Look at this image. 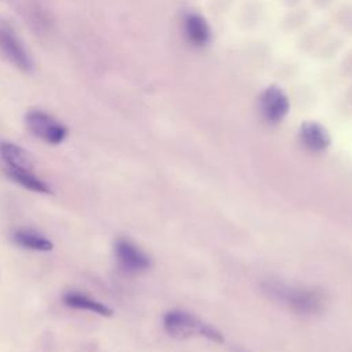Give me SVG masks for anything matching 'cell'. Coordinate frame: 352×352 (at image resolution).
Masks as SVG:
<instances>
[{"instance_id":"obj_8","label":"cell","mask_w":352,"mask_h":352,"mask_svg":"<svg viewBox=\"0 0 352 352\" xmlns=\"http://www.w3.org/2000/svg\"><path fill=\"white\" fill-rule=\"evenodd\" d=\"M301 144L311 153H322L330 144L329 132L318 122H304L300 129Z\"/></svg>"},{"instance_id":"obj_4","label":"cell","mask_w":352,"mask_h":352,"mask_svg":"<svg viewBox=\"0 0 352 352\" xmlns=\"http://www.w3.org/2000/svg\"><path fill=\"white\" fill-rule=\"evenodd\" d=\"M0 55L23 73H30L33 70L34 62L29 51L15 33L14 28L4 19H0Z\"/></svg>"},{"instance_id":"obj_9","label":"cell","mask_w":352,"mask_h":352,"mask_svg":"<svg viewBox=\"0 0 352 352\" xmlns=\"http://www.w3.org/2000/svg\"><path fill=\"white\" fill-rule=\"evenodd\" d=\"M62 302L73 309H82V311H89L94 312L96 315L109 318L113 315V309L109 308L107 305H104L103 302L82 294L80 292H66L62 296Z\"/></svg>"},{"instance_id":"obj_13","label":"cell","mask_w":352,"mask_h":352,"mask_svg":"<svg viewBox=\"0 0 352 352\" xmlns=\"http://www.w3.org/2000/svg\"><path fill=\"white\" fill-rule=\"evenodd\" d=\"M186 30L188 38L194 44H205L209 38V29L205 23V21L199 16H190L186 23Z\"/></svg>"},{"instance_id":"obj_5","label":"cell","mask_w":352,"mask_h":352,"mask_svg":"<svg viewBox=\"0 0 352 352\" xmlns=\"http://www.w3.org/2000/svg\"><path fill=\"white\" fill-rule=\"evenodd\" d=\"M113 249L116 261L121 271H124L125 274L136 275L150 270V256L128 238H117L114 241Z\"/></svg>"},{"instance_id":"obj_1","label":"cell","mask_w":352,"mask_h":352,"mask_svg":"<svg viewBox=\"0 0 352 352\" xmlns=\"http://www.w3.org/2000/svg\"><path fill=\"white\" fill-rule=\"evenodd\" d=\"M261 289L270 300L280 304L297 315L314 316L320 314L326 307V296L316 287L290 285L282 280L271 279L265 280Z\"/></svg>"},{"instance_id":"obj_7","label":"cell","mask_w":352,"mask_h":352,"mask_svg":"<svg viewBox=\"0 0 352 352\" xmlns=\"http://www.w3.org/2000/svg\"><path fill=\"white\" fill-rule=\"evenodd\" d=\"M0 161L3 169L34 170V160L32 154L12 142H0Z\"/></svg>"},{"instance_id":"obj_10","label":"cell","mask_w":352,"mask_h":352,"mask_svg":"<svg viewBox=\"0 0 352 352\" xmlns=\"http://www.w3.org/2000/svg\"><path fill=\"white\" fill-rule=\"evenodd\" d=\"M11 238L16 246L26 250L50 252L54 249V243L45 235L32 228H16Z\"/></svg>"},{"instance_id":"obj_3","label":"cell","mask_w":352,"mask_h":352,"mask_svg":"<svg viewBox=\"0 0 352 352\" xmlns=\"http://www.w3.org/2000/svg\"><path fill=\"white\" fill-rule=\"evenodd\" d=\"M25 125L32 135L48 144H59L67 138V126L44 110L30 109L25 114Z\"/></svg>"},{"instance_id":"obj_2","label":"cell","mask_w":352,"mask_h":352,"mask_svg":"<svg viewBox=\"0 0 352 352\" xmlns=\"http://www.w3.org/2000/svg\"><path fill=\"white\" fill-rule=\"evenodd\" d=\"M162 324L165 331L175 338H190V337H204L214 342H223L221 333L197 318L191 312L183 309H170L162 318Z\"/></svg>"},{"instance_id":"obj_6","label":"cell","mask_w":352,"mask_h":352,"mask_svg":"<svg viewBox=\"0 0 352 352\" xmlns=\"http://www.w3.org/2000/svg\"><path fill=\"white\" fill-rule=\"evenodd\" d=\"M260 109L263 117L268 122H279L289 110V102L282 89L278 87H270L261 95Z\"/></svg>"},{"instance_id":"obj_11","label":"cell","mask_w":352,"mask_h":352,"mask_svg":"<svg viewBox=\"0 0 352 352\" xmlns=\"http://www.w3.org/2000/svg\"><path fill=\"white\" fill-rule=\"evenodd\" d=\"M10 180L16 183L18 186L37 194H52V188L41 180L34 170H25V169H3Z\"/></svg>"},{"instance_id":"obj_12","label":"cell","mask_w":352,"mask_h":352,"mask_svg":"<svg viewBox=\"0 0 352 352\" xmlns=\"http://www.w3.org/2000/svg\"><path fill=\"white\" fill-rule=\"evenodd\" d=\"M25 15H26L28 23L38 34H44V33L50 32V29L52 26V18H51L50 12L45 8H43L41 4L30 1L25 8Z\"/></svg>"}]
</instances>
